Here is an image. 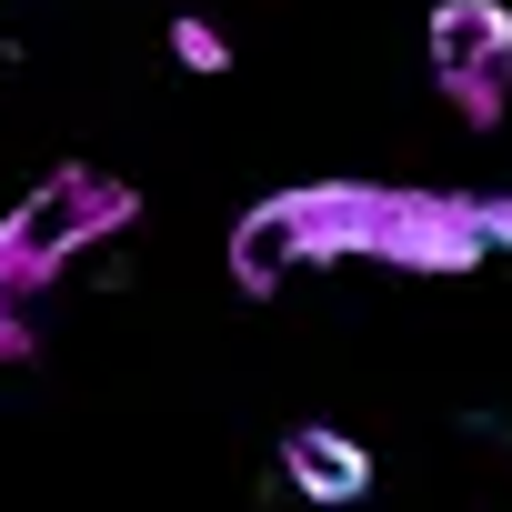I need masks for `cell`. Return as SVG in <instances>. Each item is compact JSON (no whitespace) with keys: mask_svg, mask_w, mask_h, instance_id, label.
<instances>
[{"mask_svg":"<svg viewBox=\"0 0 512 512\" xmlns=\"http://www.w3.org/2000/svg\"><path fill=\"white\" fill-rule=\"evenodd\" d=\"M171 61H181V71H231V41H221L211 21L181 11V21H171Z\"/></svg>","mask_w":512,"mask_h":512,"instance_id":"obj_6","label":"cell"},{"mask_svg":"<svg viewBox=\"0 0 512 512\" xmlns=\"http://www.w3.org/2000/svg\"><path fill=\"white\" fill-rule=\"evenodd\" d=\"M282 462H292V482H302L312 502H362V492H372V452H362L352 432H292Z\"/></svg>","mask_w":512,"mask_h":512,"instance_id":"obj_5","label":"cell"},{"mask_svg":"<svg viewBox=\"0 0 512 512\" xmlns=\"http://www.w3.org/2000/svg\"><path fill=\"white\" fill-rule=\"evenodd\" d=\"M482 251H492V241L472 231V201H442V191H392L382 262H402V272H472Z\"/></svg>","mask_w":512,"mask_h":512,"instance_id":"obj_4","label":"cell"},{"mask_svg":"<svg viewBox=\"0 0 512 512\" xmlns=\"http://www.w3.org/2000/svg\"><path fill=\"white\" fill-rule=\"evenodd\" d=\"M432 71L462 121H502V71H512V11L502 0H442L432 11Z\"/></svg>","mask_w":512,"mask_h":512,"instance_id":"obj_3","label":"cell"},{"mask_svg":"<svg viewBox=\"0 0 512 512\" xmlns=\"http://www.w3.org/2000/svg\"><path fill=\"white\" fill-rule=\"evenodd\" d=\"M382 221H392V191H352V181L282 191V201H262L241 221L231 272H241V292H272L282 262H342V251H372V262H382Z\"/></svg>","mask_w":512,"mask_h":512,"instance_id":"obj_1","label":"cell"},{"mask_svg":"<svg viewBox=\"0 0 512 512\" xmlns=\"http://www.w3.org/2000/svg\"><path fill=\"white\" fill-rule=\"evenodd\" d=\"M111 221H131V191L101 181V171H61L51 191H31L11 221H0V352L31 342V312H21L31 282H51L61 251H81V241L111 231Z\"/></svg>","mask_w":512,"mask_h":512,"instance_id":"obj_2","label":"cell"},{"mask_svg":"<svg viewBox=\"0 0 512 512\" xmlns=\"http://www.w3.org/2000/svg\"><path fill=\"white\" fill-rule=\"evenodd\" d=\"M472 231L482 241H512V201H472Z\"/></svg>","mask_w":512,"mask_h":512,"instance_id":"obj_7","label":"cell"}]
</instances>
